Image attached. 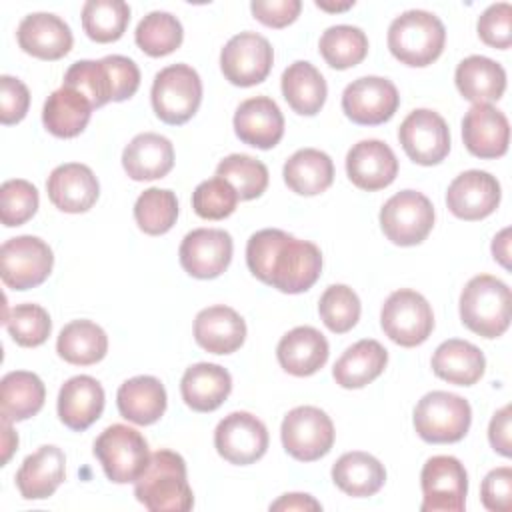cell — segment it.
<instances>
[{
	"mask_svg": "<svg viewBox=\"0 0 512 512\" xmlns=\"http://www.w3.org/2000/svg\"><path fill=\"white\" fill-rule=\"evenodd\" d=\"M246 264L260 282L284 294H300L320 278L322 252L314 242L264 228L248 238Z\"/></svg>",
	"mask_w": 512,
	"mask_h": 512,
	"instance_id": "1",
	"label": "cell"
},
{
	"mask_svg": "<svg viewBox=\"0 0 512 512\" xmlns=\"http://www.w3.org/2000/svg\"><path fill=\"white\" fill-rule=\"evenodd\" d=\"M134 496L152 512H186L194 506V494L186 478V462L178 452L156 450L140 478Z\"/></svg>",
	"mask_w": 512,
	"mask_h": 512,
	"instance_id": "2",
	"label": "cell"
},
{
	"mask_svg": "<svg viewBox=\"0 0 512 512\" xmlns=\"http://www.w3.org/2000/svg\"><path fill=\"white\" fill-rule=\"evenodd\" d=\"M510 288L496 276L478 274L460 294L462 324L482 338H498L510 326Z\"/></svg>",
	"mask_w": 512,
	"mask_h": 512,
	"instance_id": "3",
	"label": "cell"
},
{
	"mask_svg": "<svg viewBox=\"0 0 512 512\" xmlns=\"http://www.w3.org/2000/svg\"><path fill=\"white\" fill-rule=\"evenodd\" d=\"M446 28L428 10H406L388 28V50L406 66L422 68L438 60L444 50Z\"/></svg>",
	"mask_w": 512,
	"mask_h": 512,
	"instance_id": "4",
	"label": "cell"
},
{
	"mask_svg": "<svg viewBox=\"0 0 512 512\" xmlns=\"http://www.w3.org/2000/svg\"><path fill=\"white\" fill-rule=\"evenodd\" d=\"M470 422L472 408L468 400L452 392H428L414 408V428L418 436L430 444H452L462 440Z\"/></svg>",
	"mask_w": 512,
	"mask_h": 512,
	"instance_id": "5",
	"label": "cell"
},
{
	"mask_svg": "<svg viewBox=\"0 0 512 512\" xmlns=\"http://www.w3.org/2000/svg\"><path fill=\"white\" fill-rule=\"evenodd\" d=\"M152 108L156 116L172 126L188 122L202 102V80L188 64L162 68L152 82Z\"/></svg>",
	"mask_w": 512,
	"mask_h": 512,
	"instance_id": "6",
	"label": "cell"
},
{
	"mask_svg": "<svg viewBox=\"0 0 512 512\" xmlns=\"http://www.w3.org/2000/svg\"><path fill=\"white\" fill-rule=\"evenodd\" d=\"M94 456L116 484L136 482L150 462L146 438L126 424L108 426L94 442Z\"/></svg>",
	"mask_w": 512,
	"mask_h": 512,
	"instance_id": "7",
	"label": "cell"
},
{
	"mask_svg": "<svg viewBox=\"0 0 512 512\" xmlns=\"http://www.w3.org/2000/svg\"><path fill=\"white\" fill-rule=\"evenodd\" d=\"M380 326L398 346L414 348L428 340L434 330V314L428 300L410 288L392 292L382 304Z\"/></svg>",
	"mask_w": 512,
	"mask_h": 512,
	"instance_id": "8",
	"label": "cell"
},
{
	"mask_svg": "<svg viewBox=\"0 0 512 512\" xmlns=\"http://www.w3.org/2000/svg\"><path fill=\"white\" fill-rule=\"evenodd\" d=\"M434 226L432 202L416 190H402L388 198L380 210V228L396 246H416Z\"/></svg>",
	"mask_w": 512,
	"mask_h": 512,
	"instance_id": "9",
	"label": "cell"
},
{
	"mask_svg": "<svg viewBox=\"0 0 512 512\" xmlns=\"http://www.w3.org/2000/svg\"><path fill=\"white\" fill-rule=\"evenodd\" d=\"M54 254L38 236H16L0 248V276L12 290H30L40 286L52 272Z\"/></svg>",
	"mask_w": 512,
	"mask_h": 512,
	"instance_id": "10",
	"label": "cell"
},
{
	"mask_svg": "<svg viewBox=\"0 0 512 512\" xmlns=\"http://www.w3.org/2000/svg\"><path fill=\"white\" fill-rule=\"evenodd\" d=\"M280 438L292 458L314 462L330 452L334 444V424L330 416L316 406H296L284 416Z\"/></svg>",
	"mask_w": 512,
	"mask_h": 512,
	"instance_id": "11",
	"label": "cell"
},
{
	"mask_svg": "<svg viewBox=\"0 0 512 512\" xmlns=\"http://www.w3.org/2000/svg\"><path fill=\"white\" fill-rule=\"evenodd\" d=\"M422 512H462L468 494V474L454 456H432L420 472Z\"/></svg>",
	"mask_w": 512,
	"mask_h": 512,
	"instance_id": "12",
	"label": "cell"
},
{
	"mask_svg": "<svg viewBox=\"0 0 512 512\" xmlns=\"http://www.w3.org/2000/svg\"><path fill=\"white\" fill-rule=\"evenodd\" d=\"M274 50L258 32H240L232 36L220 52V70L234 86H256L266 80L272 70Z\"/></svg>",
	"mask_w": 512,
	"mask_h": 512,
	"instance_id": "13",
	"label": "cell"
},
{
	"mask_svg": "<svg viewBox=\"0 0 512 512\" xmlns=\"http://www.w3.org/2000/svg\"><path fill=\"white\" fill-rule=\"evenodd\" d=\"M398 140L406 156L420 166L440 164L450 152L446 120L428 108L412 110L398 128Z\"/></svg>",
	"mask_w": 512,
	"mask_h": 512,
	"instance_id": "14",
	"label": "cell"
},
{
	"mask_svg": "<svg viewBox=\"0 0 512 512\" xmlns=\"http://www.w3.org/2000/svg\"><path fill=\"white\" fill-rule=\"evenodd\" d=\"M216 452L230 464L246 466L260 460L268 450V430L250 412H230L214 430Z\"/></svg>",
	"mask_w": 512,
	"mask_h": 512,
	"instance_id": "15",
	"label": "cell"
},
{
	"mask_svg": "<svg viewBox=\"0 0 512 512\" xmlns=\"http://www.w3.org/2000/svg\"><path fill=\"white\" fill-rule=\"evenodd\" d=\"M400 96L396 86L382 76H362L350 82L342 92L344 114L360 126H378L388 122L398 110Z\"/></svg>",
	"mask_w": 512,
	"mask_h": 512,
	"instance_id": "16",
	"label": "cell"
},
{
	"mask_svg": "<svg viewBox=\"0 0 512 512\" xmlns=\"http://www.w3.org/2000/svg\"><path fill=\"white\" fill-rule=\"evenodd\" d=\"M232 236L220 228H196L182 238L180 266L194 278L220 276L232 260Z\"/></svg>",
	"mask_w": 512,
	"mask_h": 512,
	"instance_id": "17",
	"label": "cell"
},
{
	"mask_svg": "<svg viewBox=\"0 0 512 512\" xmlns=\"http://www.w3.org/2000/svg\"><path fill=\"white\" fill-rule=\"evenodd\" d=\"M500 182L484 170H466L458 174L446 192L448 210L462 220H482L500 204Z\"/></svg>",
	"mask_w": 512,
	"mask_h": 512,
	"instance_id": "18",
	"label": "cell"
},
{
	"mask_svg": "<svg viewBox=\"0 0 512 512\" xmlns=\"http://www.w3.org/2000/svg\"><path fill=\"white\" fill-rule=\"evenodd\" d=\"M346 174L356 188L376 192L394 182L398 160L386 142L376 138L360 140L346 154Z\"/></svg>",
	"mask_w": 512,
	"mask_h": 512,
	"instance_id": "19",
	"label": "cell"
},
{
	"mask_svg": "<svg viewBox=\"0 0 512 512\" xmlns=\"http://www.w3.org/2000/svg\"><path fill=\"white\" fill-rule=\"evenodd\" d=\"M462 140L476 158H500L510 142L508 118L492 104H474L464 114Z\"/></svg>",
	"mask_w": 512,
	"mask_h": 512,
	"instance_id": "20",
	"label": "cell"
},
{
	"mask_svg": "<svg viewBox=\"0 0 512 512\" xmlns=\"http://www.w3.org/2000/svg\"><path fill=\"white\" fill-rule=\"evenodd\" d=\"M50 202L68 214L90 210L100 194V184L94 172L80 162L56 166L46 182Z\"/></svg>",
	"mask_w": 512,
	"mask_h": 512,
	"instance_id": "21",
	"label": "cell"
},
{
	"mask_svg": "<svg viewBox=\"0 0 512 512\" xmlns=\"http://www.w3.org/2000/svg\"><path fill=\"white\" fill-rule=\"evenodd\" d=\"M18 46L40 60H60L74 44L70 26L56 14L34 12L18 24Z\"/></svg>",
	"mask_w": 512,
	"mask_h": 512,
	"instance_id": "22",
	"label": "cell"
},
{
	"mask_svg": "<svg viewBox=\"0 0 512 512\" xmlns=\"http://www.w3.org/2000/svg\"><path fill=\"white\" fill-rule=\"evenodd\" d=\"M234 132L240 142L260 150H270L284 136V116L272 98L254 96L236 108Z\"/></svg>",
	"mask_w": 512,
	"mask_h": 512,
	"instance_id": "23",
	"label": "cell"
},
{
	"mask_svg": "<svg viewBox=\"0 0 512 512\" xmlns=\"http://www.w3.org/2000/svg\"><path fill=\"white\" fill-rule=\"evenodd\" d=\"M104 410L102 384L86 374L72 376L58 392V416L64 426L76 432L90 428Z\"/></svg>",
	"mask_w": 512,
	"mask_h": 512,
	"instance_id": "24",
	"label": "cell"
},
{
	"mask_svg": "<svg viewBox=\"0 0 512 512\" xmlns=\"http://www.w3.org/2000/svg\"><path fill=\"white\" fill-rule=\"evenodd\" d=\"M66 476V456L54 444L40 446L26 456L16 472V486L26 500H44L56 492Z\"/></svg>",
	"mask_w": 512,
	"mask_h": 512,
	"instance_id": "25",
	"label": "cell"
},
{
	"mask_svg": "<svg viewBox=\"0 0 512 512\" xmlns=\"http://www.w3.org/2000/svg\"><path fill=\"white\" fill-rule=\"evenodd\" d=\"M194 338L210 354H232L246 340V322L230 306H208L196 314Z\"/></svg>",
	"mask_w": 512,
	"mask_h": 512,
	"instance_id": "26",
	"label": "cell"
},
{
	"mask_svg": "<svg viewBox=\"0 0 512 512\" xmlns=\"http://www.w3.org/2000/svg\"><path fill=\"white\" fill-rule=\"evenodd\" d=\"M330 348L324 334L312 326H296L286 332L278 346V364L292 376H312L328 360Z\"/></svg>",
	"mask_w": 512,
	"mask_h": 512,
	"instance_id": "27",
	"label": "cell"
},
{
	"mask_svg": "<svg viewBox=\"0 0 512 512\" xmlns=\"http://www.w3.org/2000/svg\"><path fill=\"white\" fill-rule=\"evenodd\" d=\"M122 166L136 182L164 178L174 166V146L162 134L142 132L126 144Z\"/></svg>",
	"mask_w": 512,
	"mask_h": 512,
	"instance_id": "28",
	"label": "cell"
},
{
	"mask_svg": "<svg viewBox=\"0 0 512 512\" xmlns=\"http://www.w3.org/2000/svg\"><path fill=\"white\" fill-rule=\"evenodd\" d=\"M232 390V376L226 368L210 362H198L186 368L180 380V394L194 412H212L222 406Z\"/></svg>",
	"mask_w": 512,
	"mask_h": 512,
	"instance_id": "29",
	"label": "cell"
},
{
	"mask_svg": "<svg viewBox=\"0 0 512 512\" xmlns=\"http://www.w3.org/2000/svg\"><path fill=\"white\" fill-rule=\"evenodd\" d=\"M116 404L122 418L138 426L154 424L166 412L164 384L154 376H134L120 384Z\"/></svg>",
	"mask_w": 512,
	"mask_h": 512,
	"instance_id": "30",
	"label": "cell"
},
{
	"mask_svg": "<svg viewBox=\"0 0 512 512\" xmlns=\"http://www.w3.org/2000/svg\"><path fill=\"white\" fill-rule=\"evenodd\" d=\"M458 92L472 104H490L502 98L506 90L504 68L486 56L464 58L454 72Z\"/></svg>",
	"mask_w": 512,
	"mask_h": 512,
	"instance_id": "31",
	"label": "cell"
},
{
	"mask_svg": "<svg viewBox=\"0 0 512 512\" xmlns=\"http://www.w3.org/2000/svg\"><path fill=\"white\" fill-rule=\"evenodd\" d=\"M90 100L72 86L54 90L42 108L44 128L56 138H74L84 132L92 116Z\"/></svg>",
	"mask_w": 512,
	"mask_h": 512,
	"instance_id": "32",
	"label": "cell"
},
{
	"mask_svg": "<svg viewBox=\"0 0 512 512\" xmlns=\"http://www.w3.org/2000/svg\"><path fill=\"white\" fill-rule=\"evenodd\" d=\"M386 364V348L378 340L364 338L344 350L332 368V376L342 388H364L384 372Z\"/></svg>",
	"mask_w": 512,
	"mask_h": 512,
	"instance_id": "33",
	"label": "cell"
},
{
	"mask_svg": "<svg viewBox=\"0 0 512 512\" xmlns=\"http://www.w3.org/2000/svg\"><path fill=\"white\" fill-rule=\"evenodd\" d=\"M432 370L438 378L450 384L472 386L482 378L486 370V358L482 350L472 342L450 338L434 350Z\"/></svg>",
	"mask_w": 512,
	"mask_h": 512,
	"instance_id": "34",
	"label": "cell"
},
{
	"mask_svg": "<svg viewBox=\"0 0 512 512\" xmlns=\"http://www.w3.org/2000/svg\"><path fill=\"white\" fill-rule=\"evenodd\" d=\"M282 96L288 102V106L302 116H314L320 112V108L326 102L328 86L320 70L306 62L296 60L292 62L280 78Z\"/></svg>",
	"mask_w": 512,
	"mask_h": 512,
	"instance_id": "35",
	"label": "cell"
},
{
	"mask_svg": "<svg viewBox=\"0 0 512 512\" xmlns=\"http://www.w3.org/2000/svg\"><path fill=\"white\" fill-rule=\"evenodd\" d=\"M334 484L348 496H374L386 482L384 464L368 452H346L332 466Z\"/></svg>",
	"mask_w": 512,
	"mask_h": 512,
	"instance_id": "36",
	"label": "cell"
},
{
	"mask_svg": "<svg viewBox=\"0 0 512 512\" xmlns=\"http://www.w3.org/2000/svg\"><path fill=\"white\" fill-rule=\"evenodd\" d=\"M46 398V388L34 372L14 370L0 382V416L2 422H20L36 416Z\"/></svg>",
	"mask_w": 512,
	"mask_h": 512,
	"instance_id": "37",
	"label": "cell"
},
{
	"mask_svg": "<svg viewBox=\"0 0 512 512\" xmlns=\"http://www.w3.org/2000/svg\"><path fill=\"white\" fill-rule=\"evenodd\" d=\"M282 176L292 192L300 196H316L332 186L334 164L326 152L302 148L286 160Z\"/></svg>",
	"mask_w": 512,
	"mask_h": 512,
	"instance_id": "38",
	"label": "cell"
},
{
	"mask_svg": "<svg viewBox=\"0 0 512 512\" xmlns=\"http://www.w3.org/2000/svg\"><path fill=\"white\" fill-rule=\"evenodd\" d=\"M56 352L68 364L90 366L106 356L108 336L92 320H72L58 334Z\"/></svg>",
	"mask_w": 512,
	"mask_h": 512,
	"instance_id": "39",
	"label": "cell"
},
{
	"mask_svg": "<svg viewBox=\"0 0 512 512\" xmlns=\"http://www.w3.org/2000/svg\"><path fill=\"white\" fill-rule=\"evenodd\" d=\"M318 50L328 66L346 70L360 64L368 54V38L358 26L336 24L324 30Z\"/></svg>",
	"mask_w": 512,
	"mask_h": 512,
	"instance_id": "40",
	"label": "cell"
},
{
	"mask_svg": "<svg viewBox=\"0 0 512 512\" xmlns=\"http://www.w3.org/2000/svg\"><path fill=\"white\" fill-rule=\"evenodd\" d=\"M130 22V6L122 0H88L82 6V28L98 44L116 42Z\"/></svg>",
	"mask_w": 512,
	"mask_h": 512,
	"instance_id": "41",
	"label": "cell"
},
{
	"mask_svg": "<svg viewBox=\"0 0 512 512\" xmlns=\"http://www.w3.org/2000/svg\"><path fill=\"white\" fill-rule=\"evenodd\" d=\"M184 38V30L180 20L162 10H154L146 14L134 32V40L142 52L148 56L160 58L172 54L176 48H180Z\"/></svg>",
	"mask_w": 512,
	"mask_h": 512,
	"instance_id": "42",
	"label": "cell"
},
{
	"mask_svg": "<svg viewBox=\"0 0 512 512\" xmlns=\"http://www.w3.org/2000/svg\"><path fill=\"white\" fill-rule=\"evenodd\" d=\"M178 218L176 194L168 188H148L134 204V220L144 234H166Z\"/></svg>",
	"mask_w": 512,
	"mask_h": 512,
	"instance_id": "43",
	"label": "cell"
},
{
	"mask_svg": "<svg viewBox=\"0 0 512 512\" xmlns=\"http://www.w3.org/2000/svg\"><path fill=\"white\" fill-rule=\"evenodd\" d=\"M216 176L230 182L238 200H254L268 186V168L264 162L248 154H230L216 166Z\"/></svg>",
	"mask_w": 512,
	"mask_h": 512,
	"instance_id": "44",
	"label": "cell"
},
{
	"mask_svg": "<svg viewBox=\"0 0 512 512\" xmlns=\"http://www.w3.org/2000/svg\"><path fill=\"white\" fill-rule=\"evenodd\" d=\"M360 298L346 284L328 286L318 300V314L326 328L334 334H344L360 320Z\"/></svg>",
	"mask_w": 512,
	"mask_h": 512,
	"instance_id": "45",
	"label": "cell"
},
{
	"mask_svg": "<svg viewBox=\"0 0 512 512\" xmlns=\"http://www.w3.org/2000/svg\"><path fill=\"white\" fill-rule=\"evenodd\" d=\"M4 326L12 340L24 348H36L44 344L52 332V320L48 312L38 304H18L4 316Z\"/></svg>",
	"mask_w": 512,
	"mask_h": 512,
	"instance_id": "46",
	"label": "cell"
},
{
	"mask_svg": "<svg viewBox=\"0 0 512 512\" xmlns=\"http://www.w3.org/2000/svg\"><path fill=\"white\" fill-rule=\"evenodd\" d=\"M64 86H72L82 92L92 108H100L112 102V82L104 60H78L64 74Z\"/></svg>",
	"mask_w": 512,
	"mask_h": 512,
	"instance_id": "47",
	"label": "cell"
},
{
	"mask_svg": "<svg viewBox=\"0 0 512 512\" xmlns=\"http://www.w3.org/2000/svg\"><path fill=\"white\" fill-rule=\"evenodd\" d=\"M40 198L32 182L14 178L0 186V220L6 228L22 226L38 210Z\"/></svg>",
	"mask_w": 512,
	"mask_h": 512,
	"instance_id": "48",
	"label": "cell"
},
{
	"mask_svg": "<svg viewBox=\"0 0 512 512\" xmlns=\"http://www.w3.org/2000/svg\"><path fill=\"white\" fill-rule=\"evenodd\" d=\"M238 204V194L220 176L200 182L192 192V208L204 220L228 218Z\"/></svg>",
	"mask_w": 512,
	"mask_h": 512,
	"instance_id": "49",
	"label": "cell"
},
{
	"mask_svg": "<svg viewBox=\"0 0 512 512\" xmlns=\"http://www.w3.org/2000/svg\"><path fill=\"white\" fill-rule=\"evenodd\" d=\"M478 36L484 44L492 48L506 50L512 44V6L508 2H498L488 6L476 24Z\"/></svg>",
	"mask_w": 512,
	"mask_h": 512,
	"instance_id": "50",
	"label": "cell"
},
{
	"mask_svg": "<svg viewBox=\"0 0 512 512\" xmlns=\"http://www.w3.org/2000/svg\"><path fill=\"white\" fill-rule=\"evenodd\" d=\"M30 106L26 84L14 76H0V122L4 126L20 122Z\"/></svg>",
	"mask_w": 512,
	"mask_h": 512,
	"instance_id": "51",
	"label": "cell"
},
{
	"mask_svg": "<svg viewBox=\"0 0 512 512\" xmlns=\"http://www.w3.org/2000/svg\"><path fill=\"white\" fill-rule=\"evenodd\" d=\"M102 60L108 68L110 82H112V102H122L132 98L140 86V70L136 62L132 58L118 56V54L104 56Z\"/></svg>",
	"mask_w": 512,
	"mask_h": 512,
	"instance_id": "52",
	"label": "cell"
},
{
	"mask_svg": "<svg viewBox=\"0 0 512 512\" xmlns=\"http://www.w3.org/2000/svg\"><path fill=\"white\" fill-rule=\"evenodd\" d=\"M484 508L492 512H508L512 506V468L500 466L490 470L480 486Z\"/></svg>",
	"mask_w": 512,
	"mask_h": 512,
	"instance_id": "53",
	"label": "cell"
},
{
	"mask_svg": "<svg viewBox=\"0 0 512 512\" xmlns=\"http://www.w3.org/2000/svg\"><path fill=\"white\" fill-rule=\"evenodd\" d=\"M250 10L256 20H260L264 26L270 28H284L292 24L300 10V0H252Z\"/></svg>",
	"mask_w": 512,
	"mask_h": 512,
	"instance_id": "54",
	"label": "cell"
},
{
	"mask_svg": "<svg viewBox=\"0 0 512 512\" xmlns=\"http://www.w3.org/2000/svg\"><path fill=\"white\" fill-rule=\"evenodd\" d=\"M512 410L510 406L506 404L504 408H500L498 412H494L492 420H490V426H488V440H490V446L510 458L512 456V442H510V416Z\"/></svg>",
	"mask_w": 512,
	"mask_h": 512,
	"instance_id": "55",
	"label": "cell"
},
{
	"mask_svg": "<svg viewBox=\"0 0 512 512\" xmlns=\"http://www.w3.org/2000/svg\"><path fill=\"white\" fill-rule=\"evenodd\" d=\"M270 510H322V504L316 502L310 494H284L270 504Z\"/></svg>",
	"mask_w": 512,
	"mask_h": 512,
	"instance_id": "56",
	"label": "cell"
},
{
	"mask_svg": "<svg viewBox=\"0 0 512 512\" xmlns=\"http://www.w3.org/2000/svg\"><path fill=\"white\" fill-rule=\"evenodd\" d=\"M492 254L506 270H510V228L500 230L492 240Z\"/></svg>",
	"mask_w": 512,
	"mask_h": 512,
	"instance_id": "57",
	"label": "cell"
},
{
	"mask_svg": "<svg viewBox=\"0 0 512 512\" xmlns=\"http://www.w3.org/2000/svg\"><path fill=\"white\" fill-rule=\"evenodd\" d=\"M18 446V434L10 428V422H2V466L10 460Z\"/></svg>",
	"mask_w": 512,
	"mask_h": 512,
	"instance_id": "58",
	"label": "cell"
},
{
	"mask_svg": "<svg viewBox=\"0 0 512 512\" xmlns=\"http://www.w3.org/2000/svg\"><path fill=\"white\" fill-rule=\"evenodd\" d=\"M316 6L320 10H326V12H344L348 8L354 6V2H344V4H326V2H316Z\"/></svg>",
	"mask_w": 512,
	"mask_h": 512,
	"instance_id": "59",
	"label": "cell"
}]
</instances>
